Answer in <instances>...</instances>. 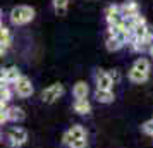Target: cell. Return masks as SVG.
Masks as SVG:
<instances>
[{"label": "cell", "mask_w": 153, "mask_h": 148, "mask_svg": "<svg viewBox=\"0 0 153 148\" xmlns=\"http://www.w3.org/2000/svg\"><path fill=\"white\" fill-rule=\"evenodd\" d=\"M95 81H97V90H112V86H114V81L110 79L108 72H102V71L97 72Z\"/></svg>", "instance_id": "52a82bcc"}, {"label": "cell", "mask_w": 153, "mask_h": 148, "mask_svg": "<svg viewBox=\"0 0 153 148\" xmlns=\"http://www.w3.org/2000/svg\"><path fill=\"white\" fill-rule=\"evenodd\" d=\"M129 79H131L132 83H145L146 79H148V74L146 72H139V71L136 69H131L129 71Z\"/></svg>", "instance_id": "9a60e30c"}, {"label": "cell", "mask_w": 153, "mask_h": 148, "mask_svg": "<svg viewBox=\"0 0 153 148\" xmlns=\"http://www.w3.org/2000/svg\"><path fill=\"white\" fill-rule=\"evenodd\" d=\"M115 14H120V12H119V5H108L107 10H105V16L110 17V16H115Z\"/></svg>", "instance_id": "44dd1931"}, {"label": "cell", "mask_w": 153, "mask_h": 148, "mask_svg": "<svg viewBox=\"0 0 153 148\" xmlns=\"http://www.w3.org/2000/svg\"><path fill=\"white\" fill-rule=\"evenodd\" d=\"M88 93H90V86L86 85L84 81H77L76 85H74V88H72V95H74V98L76 100L86 98Z\"/></svg>", "instance_id": "9c48e42d"}, {"label": "cell", "mask_w": 153, "mask_h": 148, "mask_svg": "<svg viewBox=\"0 0 153 148\" xmlns=\"http://www.w3.org/2000/svg\"><path fill=\"white\" fill-rule=\"evenodd\" d=\"M69 148H86L88 147V140L84 138V140H74L72 143H69L67 145Z\"/></svg>", "instance_id": "d6986e66"}, {"label": "cell", "mask_w": 153, "mask_h": 148, "mask_svg": "<svg viewBox=\"0 0 153 148\" xmlns=\"http://www.w3.org/2000/svg\"><path fill=\"white\" fill-rule=\"evenodd\" d=\"M107 50H110V52H115V50L122 48L124 47V43L119 40L117 36H107Z\"/></svg>", "instance_id": "5bb4252c"}, {"label": "cell", "mask_w": 153, "mask_h": 148, "mask_svg": "<svg viewBox=\"0 0 153 148\" xmlns=\"http://www.w3.org/2000/svg\"><path fill=\"white\" fill-rule=\"evenodd\" d=\"M0 16H2V12H0ZM0 24H2V17H0Z\"/></svg>", "instance_id": "484cf974"}, {"label": "cell", "mask_w": 153, "mask_h": 148, "mask_svg": "<svg viewBox=\"0 0 153 148\" xmlns=\"http://www.w3.org/2000/svg\"><path fill=\"white\" fill-rule=\"evenodd\" d=\"M12 98V91H10V88L7 86H0V102H9V100Z\"/></svg>", "instance_id": "ac0fdd59"}, {"label": "cell", "mask_w": 153, "mask_h": 148, "mask_svg": "<svg viewBox=\"0 0 153 148\" xmlns=\"http://www.w3.org/2000/svg\"><path fill=\"white\" fill-rule=\"evenodd\" d=\"M24 117H26V112L22 110L21 107H9L7 109V119L10 120V122H21V120H24Z\"/></svg>", "instance_id": "ba28073f"}, {"label": "cell", "mask_w": 153, "mask_h": 148, "mask_svg": "<svg viewBox=\"0 0 153 148\" xmlns=\"http://www.w3.org/2000/svg\"><path fill=\"white\" fill-rule=\"evenodd\" d=\"M35 17V10L28 5H19V7H14L12 12H10V21L14 22L16 26H22V24H28V22L33 21Z\"/></svg>", "instance_id": "6da1fadb"}, {"label": "cell", "mask_w": 153, "mask_h": 148, "mask_svg": "<svg viewBox=\"0 0 153 148\" xmlns=\"http://www.w3.org/2000/svg\"><path fill=\"white\" fill-rule=\"evenodd\" d=\"M95 98L100 102V103H110L114 102V91L112 90H97L95 91Z\"/></svg>", "instance_id": "8fae6325"}, {"label": "cell", "mask_w": 153, "mask_h": 148, "mask_svg": "<svg viewBox=\"0 0 153 148\" xmlns=\"http://www.w3.org/2000/svg\"><path fill=\"white\" fill-rule=\"evenodd\" d=\"M0 140H2V134H0Z\"/></svg>", "instance_id": "4316f807"}, {"label": "cell", "mask_w": 153, "mask_h": 148, "mask_svg": "<svg viewBox=\"0 0 153 148\" xmlns=\"http://www.w3.org/2000/svg\"><path fill=\"white\" fill-rule=\"evenodd\" d=\"M5 52H7V47H4V45H0V57L4 55Z\"/></svg>", "instance_id": "cb8c5ba5"}, {"label": "cell", "mask_w": 153, "mask_h": 148, "mask_svg": "<svg viewBox=\"0 0 153 148\" xmlns=\"http://www.w3.org/2000/svg\"><path fill=\"white\" fill-rule=\"evenodd\" d=\"M152 120H153V117H152Z\"/></svg>", "instance_id": "83f0119b"}, {"label": "cell", "mask_w": 153, "mask_h": 148, "mask_svg": "<svg viewBox=\"0 0 153 148\" xmlns=\"http://www.w3.org/2000/svg\"><path fill=\"white\" fill-rule=\"evenodd\" d=\"M132 69L139 71V72H146V74H150V60H148V59H145V57H139L138 60L134 62Z\"/></svg>", "instance_id": "4fadbf2b"}, {"label": "cell", "mask_w": 153, "mask_h": 148, "mask_svg": "<svg viewBox=\"0 0 153 148\" xmlns=\"http://www.w3.org/2000/svg\"><path fill=\"white\" fill-rule=\"evenodd\" d=\"M74 110H76L79 115H88L91 112V103L88 102V98H81L74 102Z\"/></svg>", "instance_id": "30bf717a"}, {"label": "cell", "mask_w": 153, "mask_h": 148, "mask_svg": "<svg viewBox=\"0 0 153 148\" xmlns=\"http://www.w3.org/2000/svg\"><path fill=\"white\" fill-rule=\"evenodd\" d=\"M148 52H150V55L153 57V43H152V45H150V48H148Z\"/></svg>", "instance_id": "d4e9b609"}, {"label": "cell", "mask_w": 153, "mask_h": 148, "mask_svg": "<svg viewBox=\"0 0 153 148\" xmlns=\"http://www.w3.org/2000/svg\"><path fill=\"white\" fill-rule=\"evenodd\" d=\"M119 12L122 16V19H132V17H136L139 14V7L134 0H127L119 7Z\"/></svg>", "instance_id": "8992f818"}, {"label": "cell", "mask_w": 153, "mask_h": 148, "mask_svg": "<svg viewBox=\"0 0 153 148\" xmlns=\"http://www.w3.org/2000/svg\"><path fill=\"white\" fill-rule=\"evenodd\" d=\"M84 138H86V129H84L83 126L76 124V126H72L71 129H67V131L64 133L62 143L67 147V145H69V143H72L74 140H84Z\"/></svg>", "instance_id": "5b68a950"}, {"label": "cell", "mask_w": 153, "mask_h": 148, "mask_svg": "<svg viewBox=\"0 0 153 148\" xmlns=\"http://www.w3.org/2000/svg\"><path fill=\"white\" fill-rule=\"evenodd\" d=\"M67 4H69V0H53V9H55L57 16H65Z\"/></svg>", "instance_id": "2e32d148"}, {"label": "cell", "mask_w": 153, "mask_h": 148, "mask_svg": "<svg viewBox=\"0 0 153 148\" xmlns=\"http://www.w3.org/2000/svg\"><path fill=\"white\" fill-rule=\"evenodd\" d=\"M7 141L10 148H21L28 141V131L24 127H12L7 133Z\"/></svg>", "instance_id": "7a4b0ae2"}, {"label": "cell", "mask_w": 153, "mask_h": 148, "mask_svg": "<svg viewBox=\"0 0 153 148\" xmlns=\"http://www.w3.org/2000/svg\"><path fill=\"white\" fill-rule=\"evenodd\" d=\"M108 74H110V79H112V81H114V85H115V83H119V81H120V72H119L117 69H114V71H112V72H108Z\"/></svg>", "instance_id": "7402d4cb"}, {"label": "cell", "mask_w": 153, "mask_h": 148, "mask_svg": "<svg viewBox=\"0 0 153 148\" xmlns=\"http://www.w3.org/2000/svg\"><path fill=\"white\" fill-rule=\"evenodd\" d=\"M4 76H5L7 85H14L22 74H21V71L17 69V67H9V69H4Z\"/></svg>", "instance_id": "7c38bea8"}, {"label": "cell", "mask_w": 153, "mask_h": 148, "mask_svg": "<svg viewBox=\"0 0 153 148\" xmlns=\"http://www.w3.org/2000/svg\"><path fill=\"white\" fill-rule=\"evenodd\" d=\"M141 129H143V133H146V134H150V136H153V120H152V119L146 120L145 124L141 126Z\"/></svg>", "instance_id": "ffe728a7"}, {"label": "cell", "mask_w": 153, "mask_h": 148, "mask_svg": "<svg viewBox=\"0 0 153 148\" xmlns=\"http://www.w3.org/2000/svg\"><path fill=\"white\" fill-rule=\"evenodd\" d=\"M14 91L17 93V97H21V98H28V97H31V95L35 93V88H33L31 79L26 78V76H21V78L14 83Z\"/></svg>", "instance_id": "277c9868"}, {"label": "cell", "mask_w": 153, "mask_h": 148, "mask_svg": "<svg viewBox=\"0 0 153 148\" xmlns=\"http://www.w3.org/2000/svg\"><path fill=\"white\" fill-rule=\"evenodd\" d=\"M64 85H60V83H53V85H50L48 88H45L42 93V100L45 102V103H53V102H57V100L60 98L64 95Z\"/></svg>", "instance_id": "3957f363"}, {"label": "cell", "mask_w": 153, "mask_h": 148, "mask_svg": "<svg viewBox=\"0 0 153 148\" xmlns=\"http://www.w3.org/2000/svg\"><path fill=\"white\" fill-rule=\"evenodd\" d=\"M7 120V110H0V124H5Z\"/></svg>", "instance_id": "603a6c76"}, {"label": "cell", "mask_w": 153, "mask_h": 148, "mask_svg": "<svg viewBox=\"0 0 153 148\" xmlns=\"http://www.w3.org/2000/svg\"><path fill=\"white\" fill-rule=\"evenodd\" d=\"M0 45H4L7 48H9V45H10V33H9V29L5 26L0 28Z\"/></svg>", "instance_id": "e0dca14e"}]
</instances>
